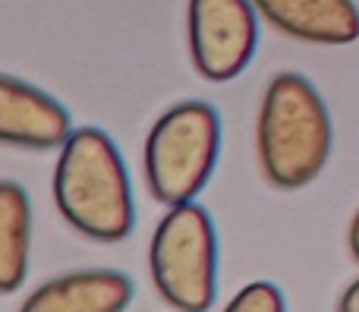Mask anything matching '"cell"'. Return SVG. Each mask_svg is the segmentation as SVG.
<instances>
[{"instance_id":"obj_1","label":"cell","mask_w":359,"mask_h":312,"mask_svg":"<svg viewBox=\"0 0 359 312\" xmlns=\"http://www.w3.org/2000/svg\"><path fill=\"white\" fill-rule=\"evenodd\" d=\"M54 202L69 227L95 243H120L136 227L133 183L114 139L98 126H76L60 145Z\"/></svg>"},{"instance_id":"obj_2","label":"cell","mask_w":359,"mask_h":312,"mask_svg":"<svg viewBox=\"0 0 359 312\" xmlns=\"http://www.w3.org/2000/svg\"><path fill=\"white\" fill-rule=\"evenodd\" d=\"M331 114L303 73H278L268 82L255 123V151L274 189H303L331 158Z\"/></svg>"},{"instance_id":"obj_3","label":"cell","mask_w":359,"mask_h":312,"mask_svg":"<svg viewBox=\"0 0 359 312\" xmlns=\"http://www.w3.org/2000/svg\"><path fill=\"white\" fill-rule=\"evenodd\" d=\"M221 155V117L208 101H180L155 120L145 139V186L174 208L196 202Z\"/></svg>"},{"instance_id":"obj_4","label":"cell","mask_w":359,"mask_h":312,"mask_svg":"<svg viewBox=\"0 0 359 312\" xmlns=\"http://www.w3.org/2000/svg\"><path fill=\"white\" fill-rule=\"evenodd\" d=\"M149 271L158 297L177 312H208L217 297V233L198 202L168 208L151 233Z\"/></svg>"},{"instance_id":"obj_5","label":"cell","mask_w":359,"mask_h":312,"mask_svg":"<svg viewBox=\"0 0 359 312\" xmlns=\"http://www.w3.org/2000/svg\"><path fill=\"white\" fill-rule=\"evenodd\" d=\"M186 38L192 67L208 82H230L259 48V10L252 0H189Z\"/></svg>"},{"instance_id":"obj_6","label":"cell","mask_w":359,"mask_h":312,"mask_svg":"<svg viewBox=\"0 0 359 312\" xmlns=\"http://www.w3.org/2000/svg\"><path fill=\"white\" fill-rule=\"evenodd\" d=\"M73 136L69 111L38 86L16 76H0V139L13 149L48 151Z\"/></svg>"},{"instance_id":"obj_7","label":"cell","mask_w":359,"mask_h":312,"mask_svg":"<svg viewBox=\"0 0 359 312\" xmlns=\"http://www.w3.org/2000/svg\"><path fill=\"white\" fill-rule=\"evenodd\" d=\"M136 284L117 269H79L38 284L19 312H126Z\"/></svg>"},{"instance_id":"obj_8","label":"cell","mask_w":359,"mask_h":312,"mask_svg":"<svg viewBox=\"0 0 359 312\" xmlns=\"http://www.w3.org/2000/svg\"><path fill=\"white\" fill-rule=\"evenodd\" d=\"M259 16L280 35L309 44H353L359 38L356 0H252Z\"/></svg>"},{"instance_id":"obj_9","label":"cell","mask_w":359,"mask_h":312,"mask_svg":"<svg viewBox=\"0 0 359 312\" xmlns=\"http://www.w3.org/2000/svg\"><path fill=\"white\" fill-rule=\"evenodd\" d=\"M32 202L19 183H0V290L16 294L29 275Z\"/></svg>"},{"instance_id":"obj_10","label":"cell","mask_w":359,"mask_h":312,"mask_svg":"<svg viewBox=\"0 0 359 312\" xmlns=\"http://www.w3.org/2000/svg\"><path fill=\"white\" fill-rule=\"evenodd\" d=\"M221 312H287V300L278 284L271 281H252L227 303Z\"/></svg>"},{"instance_id":"obj_11","label":"cell","mask_w":359,"mask_h":312,"mask_svg":"<svg viewBox=\"0 0 359 312\" xmlns=\"http://www.w3.org/2000/svg\"><path fill=\"white\" fill-rule=\"evenodd\" d=\"M337 312H359V278L344 287L341 300H337Z\"/></svg>"},{"instance_id":"obj_12","label":"cell","mask_w":359,"mask_h":312,"mask_svg":"<svg viewBox=\"0 0 359 312\" xmlns=\"http://www.w3.org/2000/svg\"><path fill=\"white\" fill-rule=\"evenodd\" d=\"M347 243H350V256L359 262V208H356V215H353V221H350V237H347Z\"/></svg>"}]
</instances>
